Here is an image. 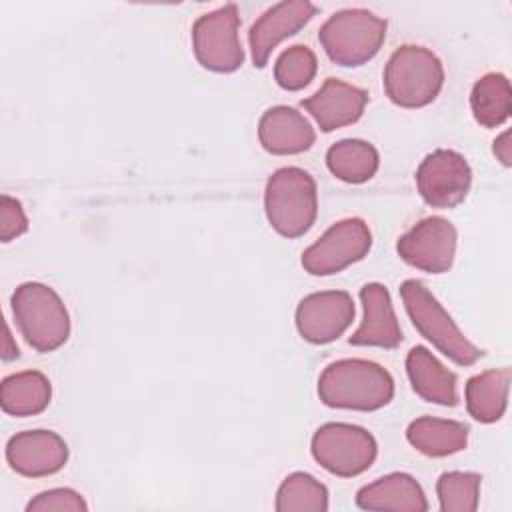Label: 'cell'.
Segmentation results:
<instances>
[{
    "mask_svg": "<svg viewBox=\"0 0 512 512\" xmlns=\"http://www.w3.org/2000/svg\"><path fill=\"white\" fill-rule=\"evenodd\" d=\"M86 500L72 488H50L36 494L28 504L26 512H86Z\"/></svg>",
    "mask_w": 512,
    "mask_h": 512,
    "instance_id": "28",
    "label": "cell"
},
{
    "mask_svg": "<svg viewBox=\"0 0 512 512\" xmlns=\"http://www.w3.org/2000/svg\"><path fill=\"white\" fill-rule=\"evenodd\" d=\"M400 298L414 328L454 364L472 366L484 356V350L462 334L452 316L420 280H404L400 284Z\"/></svg>",
    "mask_w": 512,
    "mask_h": 512,
    "instance_id": "5",
    "label": "cell"
},
{
    "mask_svg": "<svg viewBox=\"0 0 512 512\" xmlns=\"http://www.w3.org/2000/svg\"><path fill=\"white\" fill-rule=\"evenodd\" d=\"M372 232L362 218H344L332 224L302 252V266L312 276H332L368 256Z\"/></svg>",
    "mask_w": 512,
    "mask_h": 512,
    "instance_id": "9",
    "label": "cell"
},
{
    "mask_svg": "<svg viewBox=\"0 0 512 512\" xmlns=\"http://www.w3.org/2000/svg\"><path fill=\"white\" fill-rule=\"evenodd\" d=\"M312 458L330 474L352 478L366 472L376 456V438L362 426L348 422L322 424L310 442Z\"/></svg>",
    "mask_w": 512,
    "mask_h": 512,
    "instance_id": "7",
    "label": "cell"
},
{
    "mask_svg": "<svg viewBox=\"0 0 512 512\" xmlns=\"http://www.w3.org/2000/svg\"><path fill=\"white\" fill-rule=\"evenodd\" d=\"M382 84L386 96L396 106L422 108L440 94L444 86V66L432 50L404 44L388 58Z\"/></svg>",
    "mask_w": 512,
    "mask_h": 512,
    "instance_id": "4",
    "label": "cell"
},
{
    "mask_svg": "<svg viewBox=\"0 0 512 512\" xmlns=\"http://www.w3.org/2000/svg\"><path fill=\"white\" fill-rule=\"evenodd\" d=\"M510 390V370H486L472 376L464 388V400L468 414L482 424H492L500 420L508 406Z\"/></svg>",
    "mask_w": 512,
    "mask_h": 512,
    "instance_id": "21",
    "label": "cell"
},
{
    "mask_svg": "<svg viewBox=\"0 0 512 512\" xmlns=\"http://www.w3.org/2000/svg\"><path fill=\"white\" fill-rule=\"evenodd\" d=\"M406 440L424 456L444 458L466 448L468 426L456 420L420 416L408 424Z\"/></svg>",
    "mask_w": 512,
    "mask_h": 512,
    "instance_id": "20",
    "label": "cell"
},
{
    "mask_svg": "<svg viewBox=\"0 0 512 512\" xmlns=\"http://www.w3.org/2000/svg\"><path fill=\"white\" fill-rule=\"evenodd\" d=\"M416 186L428 206L454 208L464 202L470 192V164L460 152L438 148L420 162L416 170Z\"/></svg>",
    "mask_w": 512,
    "mask_h": 512,
    "instance_id": "10",
    "label": "cell"
},
{
    "mask_svg": "<svg viewBox=\"0 0 512 512\" xmlns=\"http://www.w3.org/2000/svg\"><path fill=\"white\" fill-rule=\"evenodd\" d=\"M316 14V6L308 0H288L270 6L248 32V44L252 62L256 68H264L272 50L286 38L294 36Z\"/></svg>",
    "mask_w": 512,
    "mask_h": 512,
    "instance_id": "14",
    "label": "cell"
},
{
    "mask_svg": "<svg viewBox=\"0 0 512 512\" xmlns=\"http://www.w3.org/2000/svg\"><path fill=\"white\" fill-rule=\"evenodd\" d=\"M52 398L50 380L38 370H24L10 374L0 386L2 410L16 418L40 414L48 408Z\"/></svg>",
    "mask_w": 512,
    "mask_h": 512,
    "instance_id": "22",
    "label": "cell"
},
{
    "mask_svg": "<svg viewBox=\"0 0 512 512\" xmlns=\"http://www.w3.org/2000/svg\"><path fill=\"white\" fill-rule=\"evenodd\" d=\"M258 140L266 152L290 156L310 150L316 140V132L296 108L272 106L258 122Z\"/></svg>",
    "mask_w": 512,
    "mask_h": 512,
    "instance_id": "17",
    "label": "cell"
},
{
    "mask_svg": "<svg viewBox=\"0 0 512 512\" xmlns=\"http://www.w3.org/2000/svg\"><path fill=\"white\" fill-rule=\"evenodd\" d=\"M326 166L338 180L348 184H362L378 172L380 156L370 142L344 138L328 148Z\"/></svg>",
    "mask_w": 512,
    "mask_h": 512,
    "instance_id": "23",
    "label": "cell"
},
{
    "mask_svg": "<svg viewBox=\"0 0 512 512\" xmlns=\"http://www.w3.org/2000/svg\"><path fill=\"white\" fill-rule=\"evenodd\" d=\"M2 358L12 360L18 358V346H12V336L8 324H4V348H2Z\"/></svg>",
    "mask_w": 512,
    "mask_h": 512,
    "instance_id": "31",
    "label": "cell"
},
{
    "mask_svg": "<svg viewBox=\"0 0 512 512\" xmlns=\"http://www.w3.org/2000/svg\"><path fill=\"white\" fill-rule=\"evenodd\" d=\"M264 210L270 226L280 236H304L318 214V190L314 178L298 166L278 168L266 182Z\"/></svg>",
    "mask_w": 512,
    "mask_h": 512,
    "instance_id": "3",
    "label": "cell"
},
{
    "mask_svg": "<svg viewBox=\"0 0 512 512\" xmlns=\"http://www.w3.org/2000/svg\"><path fill=\"white\" fill-rule=\"evenodd\" d=\"M10 304L20 334L36 352L48 354L64 346L70 336V314L54 288L24 282L14 290Z\"/></svg>",
    "mask_w": 512,
    "mask_h": 512,
    "instance_id": "2",
    "label": "cell"
},
{
    "mask_svg": "<svg viewBox=\"0 0 512 512\" xmlns=\"http://www.w3.org/2000/svg\"><path fill=\"white\" fill-rule=\"evenodd\" d=\"M406 374L412 390L426 402L456 406V374L450 372L428 348L414 346L406 354Z\"/></svg>",
    "mask_w": 512,
    "mask_h": 512,
    "instance_id": "19",
    "label": "cell"
},
{
    "mask_svg": "<svg viewBox=\"0 0 512 512\" xmlns=\"http://www.w3.org/2000/svg\"><path fill=\"white\" fill-rule=\"evenodd\" d=\"M492 152H494V156H496L504 166H510V164H512V142H510V130H504V132L494 140Z\"/></svg>",
    "mask_w": 512,
    "mask_h": 512,
    "instance_id": "30",
    "label": "cell"
},
{
    "mask_svg": "<svg viewBox=\"0 0 512 512\" xmlns=\"http://www.w3.org/2000/svg\"><path fill=\"white\" fill-rule=\"evenodd\" d=\"M470 108L480 126H502L512 112L510 80L502 72H488L480 76L470 92Z\"/></svg>",
    "mask_w": 512,
    "mask_h": 512,
    "instance_id": "24",
    "label": "cell"
},
{
    "mask_svg": "<svg viewBox=\"0 0 512 512\" xmlns=\"http://www.w3.org/2000/svg\"><path fill=\"white\" fill-rule=\"evenodd\" d=\"M482 478L476 472H444L436 482L442 512H474L480 500Z\"/></svg>",
    "mask_w": 512,
    "mask_h": 512,
    "instance_id": "26",
    "label": "cell"
},
{
    "mask_svg": "<svg viewBox=\"0 0 512 512\" xmlns=\"http://www.w3.org/2000/svg\"><path fill=\"white\" fill-rule=\"evenodd\" d=\"M28 230V218L20 200L2 194L0 196V240L10 242Z\"/></svg>",
    "mask_w": 512,
    "mask_h": 512,
    "instance_id": "29",
    "label": "cell"
},
{
    "mask_svg": "<svg viewBox=\"0 0 512 512\" xmlns=\"http://www.w3.org/2000/svg\"><path fill=\"white\" fill-rule=\"evenodd\" d=\"M240 16L236 4H224L202 14L192 26V48L196 60L212 72L230 74L244 62L240 44Z\"/></svg>",
    "mask_w": 512,
    "mask_h": 512,
    "instance_id": "8",
    "label": "cell"
},
{
    "mask_svg": "<svg viewBox=\"0 0 512 512\" xmlns=\"http://www.w3.org/2000/svg\"><path fill=\"white\" fill-rule=\"evenodd\" d=\"M366 104V90L338 78H326L312 96L300 102V106L316 120L322 132H332L358 122Z\"/></svg>",
    "mask_w": 512,
    "mask_h": 512,
    "instance_id": "15",
    "label": "cell"
},
{
    "mask_svg": "<svg viewBox=\"0 0 512 512\" xmlns=\"http://www.w3.org/2000/svg\"><path fill=\"white\" fill-rule=\"evenodd\" d=\"M388 22L366 8H346L334 12L318 30V40L326 56L346 68L372 60L386 40Z\"/></svg>",
    "mask_w": 512,
    "mask_h": 512,
    "instance_id": "6",
    "label": "cell"
},
{
    "mask_svg": "<svg viewBox=\"0 0 512 512\" xmlns=\"http://www.w3.org/2000/svg\"><path fill=\"white\" fill-rule=\"evenodd\" d=\"M318 70V60L316 54L304 46V44H294L286 50L280 52L274 64V80L280 88L288 92H296L306 88Z\"/></svg>",
    "mask_w": 512,
    "mask_h": 512,
    "instance_id": "27",
    "label": "cell"
},
{
    "mask_svg": "<svg viewBox=\"0 0 512 512\" xmlns=\"http://www.w3.org/2000/svg\"><path fill=\"white\" fill-rule=\"evenodd\" d=\"M318 396L330 408L372 412L384 408L394 398V378L372 360L342 358L322 370Z\"/></svg>",
    "mask_w": 512,
    "mask_h": 512,
    "instance_id": "1",
    "label": "cell"
},
{
    "mask_svg": "<svg viewBox=\"0 0 512 512\" xmlns=\"http://www.w3.org/2000/svg\"><path fill=\"white\" fill-rule=\"evenodd\" d=\"M360 302L364 318L348 342L352 346H376L386 350L398 348L402 342V330L388 288L380 282L364 284L360 288Z\"/></svg>",
    "mask_w": 512,
    "mask_h": 512,
    "instance_id": "16",
    "label": "cell"
},
{
    "mask_svg": "<svg viewBox=\"0 0 512 512\" xmlns=\"http://www.w3.org/2000/svg\"><path fill=\"white\" fill-rule=\"evenodd\" d=\"M356 506L362 510L426 512L428 500L418 480L406 472L386 474L356 492Z\"/></svg>",
    "mask_w": 512,
    "mask_h": 512,
    "instance_id": "18",
    "label": "cell"
},
{
    "mask_svg": "<svg viewBox=\"0 0 512 512\" xmlns=\"http://www.w3.org/2000/svg\"><path fill=\"white\" fill-rule=\"evenodd\" d=\"M10 468L26 478H42L60 472L68 462V444L52 430H24L6 444Z\"/></svg>",
    "mask_w": 512,
    "mask_h": 512,
    "instance_id": "13",
    "label": "cell"
},
{
    "mask_svg": "<svg viewBox=\"0 0 512 512\" xmlns=\"http://www.w3.org/2000/svg\"><path fill=\"white\" fill-rule=\"evenodd\" d=\"M356 314L352 296L344 290H322L304 296L296 306V328L310 344L338 340Z\"/></svg>",
    "mask_w": 512,
    "mask_h": 512,
    "instance_id": "12",
    "label": "cell"
},
{
    "mask_svg": "<svg viewBox=\"0 0 512 512\" xmlns=\"http://www.w3.org/2000/svg\"><path fill=\"white\" fill-rule=\"evenodd\" d=\"M274 508L278 512H326L328 488L308 472H292L282 480Z\"/></svg>",
    "mask_w": 512,
    "mask_h": 512,
    "instance_id": "25",
    "label": "cell"
},
{
    "mask_svg": "<svg viewBox=\"0 0 512 512\" xmlns=\"http://www.w3.org/2000/svg\"><path fill=\"white\" fill-rule=\"evenodd\" d=\"M456 242L458 232L452 222L442 216H428L398 238L396 252L406 264L422 272L442 274L454 264Z\"/></svg>",
    "mask_w": 512,
    "mask_h": 512,
    "instance_id": "11",
    "label": "cell"
}]
</instances>
